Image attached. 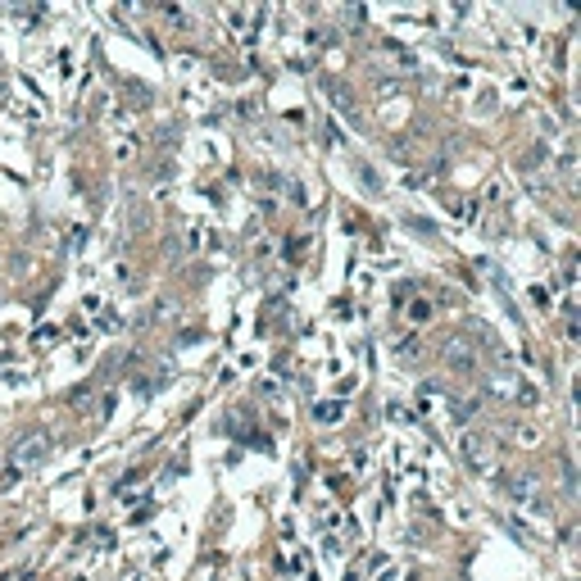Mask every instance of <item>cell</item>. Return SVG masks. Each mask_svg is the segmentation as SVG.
<instances>
[{"mask_svg": "<svg viewBox=\"0 0 581 581\" xmlns=\"http://www.w3.org/2000/svg\"><path fill=\"white\" fill-rule=\"evenodd\" d=\"M527 290H532V305H536V309H550V300H554V295H550V286L536 282V286H527Z\"/></svg>", "mask_w": 581, "mask_h": 581, "instance_id": "ba28073f", "label": "cell"}, {"mask_svg": "<svg viewBox=\"0 0 581 581\" xmlns=\"http://www.w3.org/2000/svg\"><path fill=\"white\" fill-rule=\"evenodd\" d=\"M509 527H513V532H518V536H522V541H527V545H536V532H532V527H527V522L518 518V513H509Z\"/></svg>", "mask_w": 581, "mask_h": 581, "instance_id": "9c48e42d", "label": "cell"}, {"mask_svg": "<svg viewBox=\"0 0 581 581\" xmlns=\"http://www.w3.org/2000/svg\"><path fill=\"white\" fill-rule=\"evenodd\" d=\"M46 459H50V436H23V440H18V445H14V464L18 468H37V464H46Z\"/></svg>", "mask_w": 581, "mask_h": 581, "instance_id": "3957f363", "label": "cell"}, {"mask_svg": "<svg viewBox=\"0 0 581 581\" xmlns=\"http://www.w3.org/2000/svg\"><path fill=\"white\" fill-rule=\"evenodd\" d=\"M314 413H318V423H336V418H341V404H318Z\"/></svg>", "mask_w": 581, "mask_h": 581, "instance_id": "30bf717a", "label": "cell"}, {"mask_svg": "<svg viewBox=\"0 0 581 581\" xmlns=\"http://www.w3.org/2000/svg\"><path fill=\"white\" fill-rule=\"evenodd\" d=\"M404 110H409L404 100H386V105H382V118H386V123H400V118H404Z\"/></svg>", "mask_w": 581, "mask_h": 581, "instance_id": "52a82bcc", "label": "cell"}, {"mask_svg": "<svg viewBox=\"0 0 581 581\" xmlns=\"http://www.w3.org/2000/svg\"><path fill=\"white\" fill-rule=\"evenodd\" d=\"M459 450H464V464L477 472V477H491V472L500 468V450H495V436L491 432H464Z\"/></svg>", "mask_w": 581, "mask_h": 581, "instance_id": "7a4b0ae2", "label": "cell"}, {"mask_svg": "<svg viewBox=\"0 0 581 581\" xmlns=\"http://www.w3.org/2000/svg\"><path fill=\"white\" fill-rule=\"evenodd\" d=\"M513 436H518V445H527V450H532L536 440H541V432H536L532 423H518V427H513Z\"/></svg>", "mask_w": 581, "mask_h": 581, "instance_id": "8992f818", "label": "cell"}, {"mask_svg": "<svg viewBox=\"0 0 581 581\" xmlns=\"http://www.w3.org/2000/svg\"><path fill=\"white\" fill-rule=\"evenodd\" d=\"M513 395H518V404H522V409H541V404H545V400H541V386L527 382V377L513 382Z\"/></svg>", "mask_w": 581, "mask_h": 581, "instance_id": "5b68a950", "label": "cell"}, {"mask_svg": "<svg viewBox=\"0 0 581 581\" xmlns=\"http://www.w3.org/2000/svg\"><path fill=\"white\" fill-rule=\"evenodd\" d=\"M440 354H445V363H450V368H459V372H468L472 363H477L468 336H445V341H440Z\"/></svg>", "mask_w": 581, "mask_h": 581, "instance_id": "277c9868", "label": "cell"}, {"mask_svg": "<svg viewBox=\"0 0 581 581\" xmlns=\"http://www.w3.org/2000/svg\"><path fill=\"white\" fill-rule=\"evenodd\" d=\"M504 500H509L518 513H536V518L550 509V504H545V486L532 477V472H509V477H504Z\"/></svg>", "mask_w": 581, "mask_h": 581, "instance_id": "6da1fadb", "label": "cell"}, {"mask_svg": "<svg viewBox=\"0 0 581 581\" xmlns=\"http://www.w3.org/2000/svg\"><path fill=\"white\" fill-rule=\"evenodd\" d=\"M395 354H404V359H418V341H413V336L395 341Z\"/></svg>", "mask_w": 581, "mask_h": 581, "instance_id": "8fae6325", "label": "cell"}]
</instances>
